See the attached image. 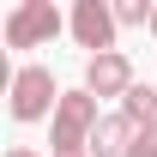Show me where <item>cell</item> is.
Instances as JSON below:
<instances>
[{
    "label": "cell",
    "instance_id": "7",
    "mask_svg": "<svg viewBox=\"0 0 157 157\" xmlns=\"http://www.w3.org/2000/svg\"><path fill=\"white\" fill-rule=\"evenodd\" d=\"M121 115L133 121V127H151V121H157V91H151V85H133V91L121 97Z\"/></svg>",
    "mask_w": 157,
    "mask_h": 157
},
{
    "label": "cell",
    "instance_id": "10",
    "mask_svg": "<svg viewBox=\"0 0 157 157\" xmlns=\"http://www.w3.org/2000/svg\"><path fill=\"white\" fill-rule=\"evenodd\" d=\"M6 157H36V151H30V145H12V151H6Z\"/></svg>",
    "mask_w": 157,
    "mask_h": 157
},
{
    "label": "cell",
    "instance_id": "3",
    "mask_svg": "<svg viewBox=\"0 0 157 157\" xmlns=\"http://www.w3.org/2000/svg\"><path fill=\"white\" fill-rule=\"evenodd\" d=\"M60 12L48 6V0H24V6H12L6 12V48H42V42L60 36Z\"/></svg>",
    "mask_w": 157,
    "mask_h": 157
},
{
    "label": "cell",
    "instance_id": "1",
    "mask_svg": "<svg viewBox=\"0 0 157 157\" xmlns=\"http://www.w3.org/2000/svg\"><path fill=\"white\" fill-rule=\"evenodd\" d=\"M103 127L97 115V97L78 85V91H67L55 109V121H48V139H55V151H91V133Z\"/></svg>",
    "mask_w": 157,
    "mask_h": 157
},
{
    "label": "cell",
    "instance_id": "11",
    "mask_svg": "<svg viewBox=\"0 0 157 157\" xmlns=\"http://www.w3.org/2000/svg\"><path fill=\"white\" fill-rule=\"evenodd\" d=\"M55 157H91V151H55Z\"/></svg>",
    "mask_w": 157,
    "mask_h": 157
},
{
    "label": "cell",
    "instance_id": "9",
    "mask_svg": "<svg viewBox=\"0 0 157 157\" xmlns=\"http://www.w3.org/2000/svg\"><path fill=\"white\" fill-rule=\"evenodd\" d=\"M127 157H157V121L151 127H139V139H133V151Z\"/></svg>",
    "mask_w": 157,
    "mask_h": 157
},
{
    "label": "cell",
    "instance_id": "4",
    "mask_svg": "<svg viewBox=\"0 0 157 157\" xmlns=\"http://www.w3.org/2000/svg\"><path fill=\"white\" fill-rule=\"evenodd\" d=\"M67 30H73L78 48H91V55H109L115 48V6H103V0H78L73 12H67Z\"/></svg>",
    "mask_w": 157,
    "mask_h": 157
},
{
    "label": "cell",
    "instance_id": "6",
    "mask_svg": "<svg viewBox=\"0 0 157 157\" xmlns=\"http://www.w3.org/2000/svg\"><path fill=\"white\" fill-rule=\"evenodd\" d=\"M133 139H139V127L115 109V115H103V127L91 133V157H127V151H133Z\"/></svg>",
    "mask_w": 157,
    "mask_h": 157
},
{
    "label": "cell",
    "instance_id": "8",
    "mask_svg": "<svg viewBox=\"0 0 157 157\" xmlns=\"http://www.w3.org/2000/svg\"><path fill=\"white\" fill-rule=\"evenodd\" d=\"M151 12H157L151 0H121V6H115V24H127V30H133V24H151Z\"/></svg>",
    "mask_w": 157,
    "mask_h": 157
},
{
    "label": "cell",
    "instance_id": "2",
    "mask_svg": "<svg viewBox=\"0 0 157 157\" xmlns=\"http://www.w3.org/2000/svg\"><path fill=\"white\" fill-rule=\"evenodd\" d=\"M60 97H67V91L55 85L48 67H18V73H12V121H42V115L55 121Z\"/></svg>",
    "mask_w": 157,
    "mask_h": 157
},
{
    "label": "cell",
    "instance_id": "5",
    "mask_svg": "<svg viewBox=\"0 0 157 157\" xmlns=\"http://www.w3.org/2000/svg\"><path fill=\"white\" fill-rule=\"evenodd\" d=\"M133 85H139V78H133V60L121 55V48L85 60V91H91V97H127Z\"/></svg>",
    "mask_w": 157,
    "mask_h": 157
},
{
    "label": "cell",
    "instance_id": "12",
    "mask_svg": "<svg viewBox=\"0 0 157 157\" xmlns=\"http://www.w3.org/2000/svg\"><path fill=\"white\" fill-rule=\"evenodd\" d=\"M151 30H157V12H151Z\"/></svg>",
    "mask_w": 157,
    "mask_h": 157
}]
</instances>
